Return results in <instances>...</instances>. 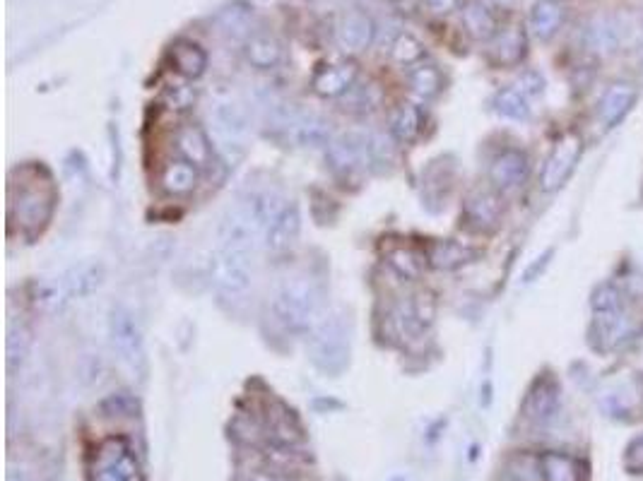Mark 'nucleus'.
Segmentation results:
<instances>
[{"label":"nucleus","instance_id":"obj_13","mask_svg":"<svg viewBox=\"0 0 643 481\" xmlns=\"http://www.w3.org/2000/svg\"><path fill=\"white\" fill-rule=\"evenodd\" d=\"M374 34V20L362 10H350V13L342 15L338 29H335V37H338L340 49L345 53L367 51L374 41Z\"/></svg>","mask_w":643,"mask_h":481},{"label":"nucleus","instance_id":"obj_38","mask_svg":"<svg viewBox=\"0 0 643 481\" xmlns=\"http://www.w3.org/2000/svg\"><path fill=\"white\" fill-rule=\"evenodd\" d=\"M516 87L521 89L525 97H538L542 87H545V80H542V75L535 73V70H528V73L521 75V80H518Z\"/></svg>","mask_w":643,"mask_h":481},{"label":"nucleus","instance_id":"obj_16","mask_svg":"<svg viewBox=\"0 0 643 481\" xmlns=\"http://www.w3.org/2000/svg\"><path fill=\"white\" fill-rule=\"evenodd\" d=\"M636 99H639V89L629 85V82H615V85L607 87L598 109L605 128L619 126V121H624V116L634 109Z\"/></svg>","mask_w":643,"mask_h":481},{"label":"nucleus","instance_id":"obj_2","mask_svg":"<svg viewBox=\"0 0 643 481\" xmlns=\"http://www.w3.org/2000/svg\"><path fill=\"white\" fill-rule=\"evenodd\" d=\"M352 323L342 308L326 311L309 332V359L326 376H340L350 364Z\"/></svg>","mask_w":643,"mask_h":481},{"label":"nucleus","instance_id":"obj_1","mask_svg":"<svg viewBox=\"0 0 643 481\" xmlns=\"http://www.w3.org/2000/svg\"><path fill=\"white\" fill-rule=\"evenodd\" d=\"M323 301H326V289H323L321 279L311 272H292L277 282L270 308H273L275 323L282 330L304 335V332H311L326 313Z\"/></svg>","mask_w":643,"mask_h":481},{"label":"nucleus","instance_id":"obj_42","mask_svg":"<svg viewBox=\"0 0 643 481\" xmlns=\"http://www.w3.org/2000/svg\"><path fill=\"white\" fill-rule=\"evenodd\" d=\"M249 481H277L273 474H253Z\"/></svg>","mask_w":643,"mask_h":481},{"label":"nucleus","instance_id":"obj_7","mask_svg":"<svg viewBox=\"0 0 643 481\" xmlns=\"http://www.w3.org/2000/svg\"><path fill=\"white\" fill-rule=\"evenodd\" d=\"M280 128L285 130L287 140L297 147H328V142L333 140V128H330L328 118L314 111L302 109H282V114H277Z\"/></svg>","mask_w":643,"mask_h":481},{"label":"nucleus","instance_id":"obj_27","mask_svg":"<svg viewBox=\"0 0 643 481\" xmlns=\"http://www.w3.org/2000/svg\"><path fill=\"white\" fill-rule=\"evenodd\" d=\"M624 325H627V318H624V308H617V311H595V320L591 328V337H598L595 347L600 352H607L617 344L619 337H622Z\"/></svg>","mask_w":643,"mask_h":481},{"label":"nucleus","instance_id":"obj_25","mask_svg":"<svg viewBox=\"0 0 643 481\" xmlns=\"http://www.w3.org/2000/svg\"><path fill=\"white\" fill-rule=\"evenodd\" d=\"M198 186V166L186 162V159H176V162H169L162 171V188L167 190L169 195H191Z\"/></svg>","mask_w":643,"mask_h":481},{"label":"nucleus","instance_id":"obj_41","mask_svg":"<svg viewBox=\"0 0 643 481\" xmlns=\"http://www.w3.org/2000/svg\"><path fill=\"white\" fill-rule=\"evenodd\" d=\"M518 3H521V0H494V5H499V8H504V10L516 8Z\"/></svg>","mask_w":643,"mask_h":481},{"label":"nucleus","instance_id":"obj_40","mask_svg":"<svg viewBox=\"0 0 643 481\" xmlns=\"http://www.w3.org/2000/svg\"><path fill=\"white\" fill-rule=\"evenodd\" d=\"M427 5L434 15H448L458 8V0H427Z\"/></svg>","mask_w":643,"mask_h":481},{"label":"nucleus","instance_id":"obj_3","mask_svg":"<svg viewBox=\"0 0 643 481\" xmlns=\"http://www.w3.org/2000/svg\"><path fill=\"white\" fill-rule=\"evenodd\" d=\"M210 128L212 140L220 147V152L232 162L244 157L246 147H249L251 123L249 114L237 99L224 97L210 109Z\"/></svg>","mask_w":643,"mask_h":481},{"label":"nucleus","instance_id":"obj_31","mask_svg":"<svg viewBox=\"0 0 643 481\" xmlns=\"http://www.w3.org/2000/svg\"><path fill=\"white\" fill-rule=\"evenodd\" d=\"M391 128H393V135L400 142L417 140V135L422 133V111L412 104H403L393 114Z\"/></svg>","mask_w":643,"mask_h":481},{"label":"nucleus","instance_id":"obj_33","mask_svg":"<svg viewBox=\"0 0 643 481\" xmlns=\"http://www.w3.org/2000/svg\"><path fill=\"white\" fill-rule=\"evenodd\" d=\"M388 263H391V267L395 272H398L400 277L417 279L424 272L427 260H424L420 253L410 251V248H398V251H393L391 255H388Z\"/></svg>","mask_w":643,"mask_h":481},{"label":"nucleus","instance_id":"obj_32","mask_svg":"<svg viewBox=\"0 0 643 481\" xmlns=\"http://www.w3.org/2000/svg\"><path fill=\"white\" fill-rule=\"evenodd\" d=\"M102 265H94V263H85L80 267H75L73 272H70L68 279H66V287H68V294L70 296H85L94 292V289L102 284Z\"/></svg>","mask_w":643,"mask_h":481},{"label":"nucleus","instance_id":"obj_10","mask_svg":"<svg viewBox=\"0 0 643 481\" xmlns=\"http://www.w3.org/2000/svg\"><path fill=\"white\" fill-rule=\"evenodd\" d=\"M559 405H562V390H559L557 378L552 373H542L530 385L528 397H525L523 412L525 417L535 424H550L557 417Z\"/></svg>","mask_w":643,"mask_h":481},{"label":"nucleus","instance_id":"obj_20","mask_svg":"<svg viewBox=\"0 0 643 481\" xmlns=\"http://www.w3.org/2000/svg\"><path fill=\"white\" fill-rule=\"evenodd\" d=\"M176 150H179L186 162L196 164L198 169H205V166H210L212 162L210 138L205 135L203 128L191 126V123H186V126L176 130Z\"/></svg>","mask_w":643,"mask_h":481},{"label":"nucleus","instance_id":"obj_23","mask_svg":"<svg viewBox=\"0 0 643 481\" xmlns=\"http://www.w3.org/2000/svg\"><path fill=\"white\" fill-rule=\"evenodd\" d=\"M480 251L458 241H434L427 251V263L436 270H458V267L473 263Z\"/></svg>","mask_w":643,"mask_h":481},{"label":"nucleus","instance_id":"obj_19","mask_svg":"<svg viewBox=\"0 0 643 481\" xmlns=\"http://www.w3.org/2000/svg\"><path fill=\"white\" fill-rule=\"evenodd\" d=\"M246 61H249L256 70H273L280 65L282 56H285V49H282V41L270 32H253L249 39H246L244 46Z\"/></svg>","mask_w":643,"mask_h":481},{"label":"nucleus","instance_id":"obj_17","mask_svg":"<svg viewBox=\"0 0 643 481\" xmlns=\"http://www.w3.org/2000/svg\"><path fill=\"white\" fill-rule=\"evenodd\" d=\"M569 5L564 0H538L530 10V32L535 34V39L552 41L559 34V29L564 27L566 13Z\"/></svg>","mask_w":643,"mask_h":481},{"label":"nucleus","instance_id":"obj_22","mask_svg":"<svg viewBox=\"0 0 643 481\" xmlns=\"http://www.w3.org/2000/svg\"><path fill=\"white\" fill-rule=\"evenodd\" d=\"M171 63L184 80H198L208 70V53L196 41L179 39L171 46Z\"/></svg>","mask_w":643,"mask_h":481},{"label":"nucleus","instance_id":"obj_12","mask_svg":"<svg viewBox=\"0 0 643 481\" xmlns=\"http://www.w3.org/2000/svg\"><path fill=\"white\" fill-rule=\"evenodd\" d=\"M530 176V159L523 150H504L489 166V181L497 190L521 188Z\"/></svg>","mask_w":643,"mask_h":481},{"label":"nucleus","instance_id":"obj_6","mask_svg":"<svg viewBox=\"0 0 643 481\" xmlns=\"http://www.w3.org/2000/svg\"><path fill=\"white\" fill-rule=\"evenodd\" d=\"M109 335L111 347L119 354V359L131 368L133 373H140L145 366V347H143V332H140L138 320L128 308L116 306L109 318Z\"/></svg>","mask_w":643,"mask_h":481},{"label":"nucleus","instance_id":"obj_21","mask_svg":"<svg viewBox=\"0 0 643 481\" xmlns=\"http://www.w3.org/2000/svg\"><path fill=\"white\" fill-rule=\"evenodd\" d=\"M540 469L545 481H586L588 467L581 457L569 453H542Z\"/></svg>","mask_w":643,"mask_h":481},{"label":"nucleus","instance_id":"obj_15","mask_svg":"<svg viewBox=\"0 0 643 481\" xmlns=\"http://www.w3.org/2000/svg\"><path fill=\"white\" fill-rule=\"evenodd\" d=\"M355 80H357L355 63H333L318 70L311 85H314V92L318 97L338 99L355 87Z\"/></svg>","mask_w":643,"mask_h":481},{"label":"nucleus","instance_id":"obj_5","mask_svg":"<svg viewBox=\"0 0 643 481\" xmlns=\"http://www.w3.org/2000/svg\"><path fill=\"white\" fill-rule=\"evenodd\" d=\"M90 481H143L138 457L123 438H106L94 450Z\"/></svg>","mask_w":643,"mask_h":481},{"label":"nucleus","instance_id":"obj_35","mask_svg":"<svg viewBox=\"0 0 643 481\" xmlns=\"http://www.w3.org/2000/svg\"><path fill=\"white\" fill-rule=\"evenodd\" d=\"M29 354V332L22 328V325L10 323L8 328V368L10 371H17L22 364H25Z\"/></svg>","mask_w":643,"mask_h":481},{"label":"nucleus","instance_id":"obj_29","mask_svg":"<svg viewBox=\"0 0 643 481\" xmlns=\"http://www.w3.org/2000/svg\"><path fill=\"white\" fill-rule=\"evenodd\" d=\"M494 111L499 116L511 118V121H525L530 118V104L528 97L518 87H504L494 94Z\"/></svg>","mask_w":643,"mask_h":481},{"label":"nucleus","instance_id":"obj_18","mask_svg":"<svg viewBox=\"0 0 643 481\" xmlns=\"http://www.w3.org/2000/svg\"><path fill=\"white\" fill-rule=\"evenodd\" d=\"M489 61L497 65H518L528 53V39L521 27H509L497 32V37L489 41Z\"/></svg>","mask_w":643,"mask_h":481},{"label":"nucleus","instance_id":"obj_11","mask_svg":"<svg viewBox=\"0 0 643 481\" xmlns=\"http://www.w3.org/2000/svg\"><path fill=\"white\" fill-rule=\"evenodd\" d=\"M302 231V212L297 203H285L270 219L268 229H265V248L273 255H285L292 251L294 243Z\"/></svg>","mask_w":643,"mask_h":481},{"label":"nucleus","instance_id":"obj_30","mask_svg":"<svg viewBox=\"0 0 643 481\" xmlns=\"http://www.w3.org/2000/svg\"><path fill=\"white\" fill-rule=\"evenodd\" d=\"M407 80H410L412 92L420 94L422 99H434L436 94L441 92V87H444V77H441L439 68L432 63L415 65V68L407 73Z\"/></svg>","mask_w":643,"mask_h":481},{"label":"nucleus","instance_id":"obj_4","mask_svg":"<svg viewBox=\"0 0 643 481\" xmlns=\"http://www.w3.org/2000/svg\"><path fill=\"white\" fill-rule=\"evenodd\" d=\"M56 210V193L51 183L29 181L25 186H10V215L22 229L37 234L51 222Z\"/></svg>","mask_w":643,"mask_h":481},{"label":"nucleus","instance_id":"obj_9","mask_svg":"<svg viewBox=\"0 0 643 481\" xmlns=\"http://www.w3.org/2000/svg\"><path fill=\"white\" fill-rule=\"evenodd\" d=\"M581 154H583L581 138H578L576 133L564 135V138L554 145V150L550 157H547L545 166H542V174H540L542 190H545V193H554V190L562 188L564 183L569 181V176L574 174Z\"/></svg>","mask_w":643,"mask_h":481},{"label":"nucleus","instance_id":"obj_8","mask_svg":"<svg viewBox=\"0 0 643 481\" xmlns=\"http://www.w3.org/2000/svg\"><path fill=\"white\" fill-rule=\"evenodd\" d=\"M328 162L340 174H357L367 171L371 164V135L359 133V130H347V133L335 135L328 142Z\"/></svg>","mask_w":643,"mask_h":481},{"label":"nucleus","instance_id":"obj_26","mask_svg":"<svg viewBox=\"0 0 643 481\" xmlns=\"http://www.w3.org/2000/svg\"><path fill=\"white\" fill-rule=\"evenodd\" d=\"M619 41H622V27H619V22L610 15L595 17L586 29L588 49L598 53H615L619 49Z\"/></svg>","mask_w":643,"mask_h":481},{"label":"nucleus","instance_id":"obj_34","mask_svg":"<svg viewBox=\"0 0 643 481\" xmlns=\"http://www.w3.org/2000/svg\"><path fill=\"white\" fill-rule=\"evenodd\" d=\"M391 58L400 65H415L424 58V46L412 34H398L391 44Z\"/></svg>","mask_w":643,"mask_h":481},{"label":"nucleus","instance_id":"obj_39","mask_svg":"<svg viewBox=\"0 0 643 481\" xmlns=\"http://www.w3.org/2000/svg\"><path fill=\"white\" fill-rule=\"evenodd\" d=\"M167 99H169L171 109H188V106L193 104V99H196V92H193L191 87L181 85V87H176V89H169Z\"/></svg>","mask_w":643,"mask_h":481},{"label":"nucleus","instance_id":"obj_37","mask_svg":"<svg viewBox=\"0 0 643 481\" xmlns=\"http://www.w3.org/2000/svg\"><path fill=\"white\" fill-rule=\"evenodd\" d=\"M624 469L629 474H643V433L631 438L624 450Z\"/></svg>","mask_w":643,"mask_h":481},{"label":"nucleus","instance_id":"obj_36","mask_svg":"<svg viewBox=\"0 0 643 481\" xmlns=\"http://www.w3.org/2000/svg\"><path fill=\"white\" fill-rule=\"evenodd\" d=\"M622 308V294L615 284H600L593 294V311H617Z\"/></svg>","mask_w":643,"mask_h":481},{"label":"nucleus","instance_id":"obj_24","mask_svg":"<svg viewBox=\"0 0 643 481\" xmlns=\"http://www.w3.org/2000/svg\"><path fill=\"white\" fill-rule=\"evenodd\" d=\"M251 20H253V8L244 0H234L227 8L220 10L217 15V29L227 39H249L251 37Z\"/></svg>","mask_w":643,"mask_h":481},{"label":"nucleus","instance_id":"obj_28","mask_svg":"<svg viewBox=\"0 0 643 481\" xmlns=\"http://www.w3.org/2000/svg\"><path fill=\"white\" fill-rule=\"evenodd\" d=\"M463 25L473 39L492 41L497 37V20H494L492 10L487 8L482 0H470L463 8Z\"/></svg>","mask_w":643,"mask_h":481},{"label":"nucleus","instance_id":"obj_14","mask_svg":"<svg viewBox=\"0 0 643 481\" xmlns=\"http://www.w3.org/2000/svg\"><path fill=\"white\" fill-rule=\"evenodd\" d=\"M465 224L473 231H494L499 227L501 219V203L494 193L489 190H475L468 200H465Z\"/></svg>","mask_w":643,"mask_h":481}]
</instances>
